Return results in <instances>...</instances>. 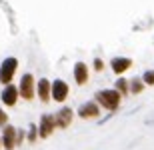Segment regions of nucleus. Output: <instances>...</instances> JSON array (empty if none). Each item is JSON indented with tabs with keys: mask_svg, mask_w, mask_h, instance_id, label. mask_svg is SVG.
<instances>
[{
	"mask_svg": "<svg viewBox=\"0 0 154 150\" xmlns=\"http://www.w3.org/2000/svg\"><path fill=\"white\" fill-rule=\"evenodd\" d=\"M94 100H96L104 110L114 112V110H118V106H120L122 94H120L116 88H106V90H98V92L94 94Z\"/></svg>",
	"mask_w": 154,
	"mask_h": 150,
	"instance_id": "nucleus-1",
	"label": "nucleus"
},
{
	"mask_svg": "<svg viewBox=\"0 0 154 150\" xmlns=\"http://www.w3.org/2000/svg\"><path fill=\"white\" fill-rule=\"evenodd\" d=\"M18 70V58L14 56H8L2 60V64H0V84H10L12 78H14V74H16Z\"/></svg>",
	"mask_w": 154,
	"mask_h": 150,
	"instance_id": "nucleus-2",
	"label": "nucleus"
},
{
	"mask_svg": "<svg viewBox=\"0 0 154 150\" xmlns=\"http://www.w3.org/2000/svg\"><path fill=\"white\" fill-rule=\"evenodd\" d=\"M142 80L146 82V86H154V70H144V74H142Z\"/></svg>",
	"mask_w": 154,
	"mask_h": 150,
	"instance_id": "nucleus-16",
	"label": "nucleus"
},
{
	"mask_svg": "<svg viewBox=\"0 0 154 150\" xmlns=\"http://www.w3.org/2000/svg\"><path fill=\"white\" fill-rule=\"evenodd\" d=\"M72 76H74V82L78 84V86L88 84V80H90V70H88V64L82 62V60H78V62L74 64V68H72Z\"/></svg>",
	"mask_w": 154,
	"mask_h": 150,
	"instance_id": "nucleus-7",
	"label": "nucleus"
},
{
	"mask_svg": "<svg viewBox=\"0 0 154 150\" xmlns=\"http://www.w3.org/2000/svg\"><path fill=\"white\" fill-rule=\"evenodd\" d=\"M36 96L40 98V102H50L52 100V82L48 78H40L36 82Z\"/></svg>",
	"mask_w": 154,
	"mask_h": 150,
	"instance_id": "nucleus-11",
	"label": "nucleus"
},
{
	"mask_svg": "<svg viewBox=\"0 0 154 150\" xmlns=\"http://www.w3.org/2000/svg\"><path fill=\"white\" fill-rule=\"evenodd\" d=\"M38 138H40V134H38V124H34V122H32V124L28 126V136H26V140H28V142H36Z\"/></svg>",
	"mask_w": 154,
	"mask_h": 150,
	"instance_id": "nucleus-15",
	"label": "nucleus"
},
{
	"mask_svg": "<svg viewBox=\"0 0 154 150\" xmlns=\"http://www.w3.org/2000/svg\"><path fill=\"white\" fill-rule=\"evenodd\" d=\"M68 94H70V88L64 80L56 78V80L52 82V100H54V102H60V104L66 102Z\"/></svg>",
	"mask_w": 154,
	"mask_h": 150,
	"instance_id": "nucleus-8",
	"label": "nucleus"
},
{
	"mask_svg": "<svg viewBox=\"0 0 154 150\" xmlns=\"http://www.w3.org/2000/svg\"><path fill=\"white\" fill-rule=\"evenodd\" d=\"M0 146H2V136H0Z\"/></svg>",
	"mask_w": 154,
	"mask_h": 150,
	"instance_id": "nucleus-20",
	"label": "nucleus"
},
{
	"mask_svg": "<svg viewBox=\"0 0 154 150\" xmlns=\"http://www.w3.org/2000/svg\"><path fill=\"white\" fill-rule=\"evenodd\" d=\"M18 96H20V90H18V86H14L12 82H10V84H6L4 90L0 92V100H2V104H4V106H8V108L16 106Z\"/></svg>",
	"mask_w": 154,
	"mask_h": 150,
	"instance_id": "nucleus-6",
	"label": "nucleus"
},
{
	"mask_svg": "<svg viewBox=\"0 0 154 150\" xmlns=\"http://www.w3.org/2000/svg\"><path fill=\"white\" fill-rule=\"evenodd\" d=\"M110 68H112V72H114L116 76H122L124 72H128V70L132 68V58L128 56H116L110 60Z\"/></svg>",
	"mask_w": 154,
	"mask_h": 150,
	"instance_id": "nucleus-9",
	"label": "nucleus"
},
{
	"mask_svg": "<svg viewBox=\"0 0 154 150\" xmlns=\"http://www.w3.org/2000/svg\"><path fill=\"white\" fill-rule=\"evenodd\" d=\"M16 130L12 124H6L4 130H2V146L6 150H14L16 148Z\"/></svg>",
	"mask_w": 154,
	"mask_h": 150,
	"instance_id": "nucleus-12",
	"label": "nucleus"
},
{
	"mask_svg": "<svg viewBox=\"0 0 154 150\" xmlns=\"http://www.w3.org/2000/svg\"><path fill=\"white\" fill-rule=\"evenodd\" d=\"M54 118H56V126L60 128V130H66V128L72 124V120H74V112H72V108L64 106V108H60L56 114H54Z\"/></svg>",
	"mask_w": 154,
	"mask_h": 150,
	"instance_id": "nucleus-10",
	"label": "nucleus"
},
{
	"mask_svg": "<svg viewBox=\"0 0 154 150\" xmlns=\"http://www.w3.org/2000/svg\"><path fill=\"white\" fill-rule=\"evenodd\" d=\"M6 124H8V114H6V110H4V108H0V126L4 128Z\"/></svg>",
	"mask_w": 154,
	"mask_h": 150,
	"instance_id": "nucleus-18",
	"label": "nucleus"
},
{
	"mask_svg": "<svg viewBox=\"0 0 154 150\" xmlns=\"http://www.w3.org/2000/svg\"><path fill=\"white\" fill-rule=\"evenodd\" d=\"M24 130H16V146H20V144H24Z\"/></svg>",
	"mask_w": 154,
	"mask_h": 150,
	"instance_id": "nucleus-19",
	"label": "nucleus"
},
{
	"mask_svg": "<svg viewBox=\"0 0 154 150\" xmlns=\"http://www.w3.org/2000/svg\"><path fill=\"white\" fill-rule=\"evenodd\" d=\"M18 90H20V96L24 100H32L36 96V80L32 74H24L20 78V84H18Z\"/></svg>",
	"mask_w": 154,
	"mask_h": 150,
	"instance_id": "nucleus-4",
	"label": "nucleus"
},
{
	"mask_svg": "<svg viewBox=\"0 0 154 150\" xmlns=\"http://www.w3.org/2000/svg\"><path fill=\"white\" fill-rule=\"evenodd\" d=\"M114 88L118 90L120 94H122V96H124V94H128V92H130V82H128V80H124V78L120 76L118 80L114 82Z\"/></svg>",
	"mask_w": 154,
	"mask_h": 150,
	"instance_id": "nucleus-14",
	"label": "nucleus"
},
{
	"mask_svg": "<svg viewBox=\"0 0 154 150\" xmlns=\"http://www.w3.org/2000/svg\"><path fill=\"white\" fill-rule=\"evenodd\" d=\"M92 68H94V72H102V70H104V60H102V58H94Z\"/></svg>",
	"mask_w": 154,
	"mask_h": 150,
	"instance_id": "nucleus-17",
	"label": "nucleus"
},
{
	"mask_svg": "<svg viewBox=\"0 0 154 150\" xmlns=\"http://www.w3.org/2000/svg\"><path fill=\"white\" fill-rule=\"evenodd\" d=\"M146 86V82L142 80V76L140 78H132L130 80V94H140Z\"/></svg>",
	"mask_w": 154,
	"mask_h": 150,
	"instance_id": "nucleus-13",
	"label": "nucleus"
},
{
	"mask_svg": "<svg viewBox=\"0 0 154 150\" xmlns=\"http://www.w3.org/2000/svg\"><path fill=\"white\" fill-rule=\"evenodd\" d=\"M100 110H102V106L96 100H88V102H84L78 108V116L84 118V120H92V118H98L100 116Z\"/></svg>",
	"mask_w": 154,
	"mask_h": 150,
	"instance_id": "nucleus-5",
	"label": "nucleus"
},
{
	"mask_svg": "<svg viewBox=\"0 0 154 150\" xmlns=\"http://www.w3.org/2000/svg\"><path fill=\"white\" fill-rule=\"evenodd\" d=\"M56 128H58V126H56V118H54V114H42V116H40L38 134H40V138H42V140L50 138Z\"/></svg>",
	"mask_w": 154,
	"mask_h": 150,
	"instance_id": "nucleus-3",
	"label": "nucleus"
}]
</instances>
